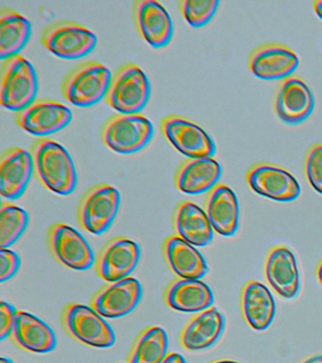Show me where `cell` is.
<instances>
[{"label": "cell", "instance_id": "cell-1", "mask_svg": "<svg viewBox=\"0 0 322 363\" xmlns=\"http://www.w3.org/2000/svg\"><path fill=\"white\" fill-rule=\"evenodd\" d=\"M38 180L50 191L61 196L74 192L77 170L66 147L50 138L35 139L30 149Z\"/></svg>", "mask_w": 322, "mask_h": 363}, {"label": "cell", "instance_id": "cell-2", "mask_svg": "<svg viewBox=\"0 0 322 363\" xmlns=\"http://www.w3.org/2000/svg\"><path fill=\"white\" fill-rule=\"evenodd\" d=\"M0 85V102L5 109L18 113L38 99V73L22 54L2 61Z\"/></svg>", "mask_w": 322, "mask_h": 363}, {"label": "cell", "instance_id": "cell-3", "mask_svg": "<svg viewBox=\"0 0 322 363\" xmlns=\"http://www.w3.org/2000/svg\"><path fill=\"white\" fill-rule=\"evenodd\" d=\"M151 96V82L145 71L129 62L113 74L104 101L118 113H138L145 109Z\"/></svg>", "mask_w": 322, "mask_h": 363}, {"label": "cell", "instance_id": "cell-4", "mask_svg": "<svg viewBox=\"0 0 322 363\" xmlns=\"http://www.w3.org/2000/svg\"><path fill=\"white\" fill-rule=\"evenodd\" d=\"M112 77L111 70L103 62L96 60L81 62L64 77L62 95L75 106H93L105 99Z\"/></svg>", "mask_w": 322, "mask_h": 363}, {"label": "cell", "instance_id": "cell-5", "mask_svg": "<svg viewBox=\"0 0 322 363\" xmlns=\"http://www.w3.org/2000/svg\"><path fill=\"white\" fill-rule=\"evenodd\" d=\"M154 135V124L141 113L110 116L100 130L103 143L120 155L140 152L148 146Z\"/></svg>", "mask_w": 322, "mask_h": 363}, {"label": "cell", "instance_id": "cell-6", "mask_svg": "<svg viewBox=\"0 0 322 363\" xmlns=\"http://www.w3.org/2000/svg\"><path fill=\"white\" fill-rule=\"evenodd\" d=\"M41 43L45 48L59 58L77 60L84 58L95 50L98 36L80 23L61 20L44 28Z\"/></svg>", "mask_w": 322, "mask_h": 363}, {"label": "cell", "instance_id": "cell-7", "mask_svg": "<svg viewBox=\"0 0 322 363\" xmlns=\"http://www.w3.org/2000/svg\"><path fill=\"white\" fill-rule=\"evenodd\" d=\"M120 203L121 195L117 187L96 184L81 199L77 212L79 223L93 235L103 234L114 223Z\"/></svg>", "mask_w": 322, "mask_h": 363}, {"label": "cell", "instance_id": "cell-8", "mask_svg": "<svg viewBox=\"0 0 322 363\" xmlns=\"http://www.w3.org/2000/svg\"><path fill=\"white\" fill-rule=\"evenodd\" d=\"M161 133L180 155L188 158L214 157L216 143L202 126L180 115H168L161 121Z\"/></svg>", "mask_w": 322, "mask_h": 363}, {"label": "cell", "instance_id": "cell-9", "mask_svg": "<svg viewBox=\"0 0 322 363\" xmlns=\"http://www.w3.org/2000/svg\"><path fill=\"white\" fill-rule=\"evenodd\" d=\"M62 320L67 333L84 345L95 348H109L115 345L114 330L92 306L69 303L64 309Z\"/></svg>", "mask_w": 322, "mask_h": 363}, {"label": "cell", "instance_id": "cell-10", "mask_svg": "<svg viewBox=\"0 0 322 363\" xmlns=\"http://www.w3.org/2000/svg\"><path fill=\"white\" fill-rule=\"evenodd\" d=\"M72 111L61 102L38 98L25 109L15 113V122L21 129L38 138H47L71 123Z\"/></svg>", "mask_w": 322, "mask_h": 363}, {"label": "cell", "instance_id": "cell-11", "mask_svg": "<svg viewBox=\"0 0 322 363\" xmlns=\"http://www.w3.org/2000/svg\"><path fill=\"white\" fill-rule=\"evenodd\" d=\"M247 182L257 194L270 200L289 203L301 193V186L284 167L270 163H258L247 173Z\"/></svg>", "mask_w": 322, "mask_h": 363}, {"label": "cell", "instance_id": "cell-12", "mask_svg": "<svg viewBox=\"0 0 322 363\" xmlns=\"http://www.w3.org/2000/svg\"><path fill=\"white\" fill-rule=\"evenodd\" d=\"M47 240L52 255L67 268L86 271L95 262L94 252L86 238L69 224H53Z\"/></svg>", "mask_w": 322, "mask_h": 363}, {"label": "cell", "instance_id": "cell-13", "mask_svg": "<svg viewBox=\"0 0 322 363\" xmlns=\"http://www.w3.org/2000/svg\"><path fill=\"white\" fill-rule=\"evenodd\" d=\"M132 16L141 38L151 48L168 47L174 35L171 14L156 0H137L132 4Z\"/></svg>", "mask_w": 322, "mask_h": 363}, {"label": "cell", "instance_id": "cell-14", "mask_svg": "<svg viewBox=\"0 0 322 363\" xmlns=\"http://www.w3.org/2000/svg\"><path fill=\"white\" fill-rule=\"evenodd\" d=\"M141 257V249L137 241L126 237L113 238L101 249L96 262L98 277L106 282H117L137 268Z\"/></svg>", "mask_w": 322, "mask_h": 363}, {"label": "cell", "instance_id": "cell-15", "mask_svg": "<svg viewBox=\"0 0 322 363\" xmlns=\"http://www.w3.org/2000/svg\"><path fill=\"white\" fill-rule=\"evenodd\" d=\"M276 115L288 125L306 121L315 109V96L306 82L299 76L282 79L274 101Z\"/></svg>", "mask_w": 322, "mask_h": 363}, {"label": "cell", "instance_id": "cell-16", "mask_svg": "<svg viewBox=\"0 0 322 363\" xmlns=\"http://www.w3.org/2000/svg\"><path fill=\"white\" fill-rule=\"evenodd\" d=\"M142 295L139 281L129 277L103 286L92 298L91 306L103 318L117 319L134 311Z\"/></svg>", "mask_w": 322, "mask_h": 363}, {"label": "cell", "instance_id": "cell-17", "mask_svg": "<svg viewBox=\"0 0 322 363\" xmlns=\"http://www.w3.org/2000/svg\"><path fill=\"white\" fill-rule=\"evenodd\" d=\"M299 65L297 53L287 45L265 44L251 52L248 68L257 78L262 79H284L292 76Z\"/></svg>", "mask_w": 322, "mask_h": 363}, {"label": "cell", "instance_id": "cell-18", "mask_svg": "<svg viewBox=\"0 0 322 363\" xmlns=\"http://www.w3.org/2000/svg\"><path fill=\"white\" fill-rule=\"evenodd\" d=\"M35 174L33 156L21 147L5 150L0 158V193L8 200H16L26 191Z\"/></svg>", "mask_w": 322, "mask_h": 363}, {"label": "cell", "instance_id": "cell-19", "mask_svg": "<svg viewBox=\"0 0 322 363\" xmlns=\"http://www.w3.org/2000/svg\"><path fill=\"white\" fill-rule=\"evenodd\" d=\"M222 167L214 157L188 158L175 172L174 184L180 192L199 195L219 184Z\"/></svg>", "mask_w": 322, "mask_h": 363}, {"label": "cell", "instance_id": "cell-20", "mask_svg": "<svg viewBox=\"0 0 322 363\" xmlns=\"http://www.w3.org/2000/svg\"><path fill=\"white\" fill-rule=\"evenodd\" d=\"M205 211L214 231L223 237H233L239 225V203L234 190L219 184L208 192Z\"/></svg>", "mask_w": 322, "mask_h": 363}, {"label": "cell", "instance_id": "cell-21", "mask_svg": "<svg viewBox=\"0 0 322 363\" xmlns=\"http://www.w3.org/2000/svg\"><path fill=\"white\" fill-rule=\"evenodd\" d=\"M265 269L268 283L277 294L287 299L297 296L301 280L295 255L290 249L280 246L271 250Z\"/></svg>", "mask_w": 322, "mask_h": 363}, {"label": "cell", "instance_id": "cell-22", "mask_svg": "<svg viewBox=\"0 0 322 363\" xmlns=\"http://www.w3.org/2000/svg\"><path fill=\"white\" fill-rule=\"evenodd\" d=\"M10 337L19 347L33 353H49L57 345L54 331L35 315L23 311L16 312Z\"/></svg>", "mask_w": 322, "mask_h": 363}, {"label": "cell", "instance_id": "cell-23", "mask_svg": "<svg viewBox=\"0 0 322 363\" xmlns=\"http://www.w3.org/2000/svg\"><path fill=\"white\" fill-rule=\"evenodd\" d=\"M173 227L178 237L191 245L205 247L213 241L214 231L205 210L191 201L176 206L173 213Z\"/></svg>", "mask_w": 322, "mask_h": 363}, {"label": "cell", "instance_id": "cell-24", "mask_svg": "<svg viewBox=\"0 0 322 363\" xmlns=\"http://www.w3.org/2000/svg\"><path fill=\"white\" fill-rule=\"evenodd\" d=\"M163 255L169 268L182 279L200 280L209 271L199 251L178 235H171L163 242Z\"/></svg>", "mask_w": 322, "mask_h": 363}, {"label": "cell", "instance_id": "cell-25", "mask_svg": "<svg viewBox=\"0 0 322 363\" xmlns=\"http://www.w3.org/2000/svg\"><path fill=\"white\" fill-rule=\"evenodd\" d=\"M225 325V318L219 309H206L195 316L183 328L180 342L189 351L210 348L222 337Z\"/></svg>", "mask_w": 322, "mask_h": 363}, {"label": "cell", "instance_id": "cell-26", "mask_svg": "<svg viewBox=\"0 0 322 363\" xmlns=\"http://www.w3.org/2000/svg\"><path fill=\"white\" fill-rule=\"evenodd\" d=\"M166 305L180 312H200L210 308L214 302L210 286L197 279H179L166 289Z\"/></svg>", "mask_w": 322, "mask_h": 363}, {"label": "cell", "instance_id": "cell-27", "mask_svg": "<svg viewBox=\"0 0 322 363\" xmlns=\"http://www.w3.org/2000/svg\"><path fill=\"white\" fill-rule=\"evenodd\" d=\"M242 309L251 328L258 331L265 330L275 317V300L267 286L257 281H251L243 291Z\"/></svg>", "mask_w": 322, "mask_h": 363}, {"label": "cell", "instance_id": "cell-28", "mask_svg": "<svg viewBox=\"0 0 322 363\" xmlns=\"http://www.w3.org/2000/svg\"><path fill=\"white\" fill-rule=\"evenodd\" d=\"M32 23L12 8L0 9V58L21 54L32 36Z\"/></svg>", "mask_w": 322, "mask_h": 363}, {"label": "cell", "instance_id": "cell-29", "mask_svg": "<svg viewBox=\"0 0 322 363\" xmlns=\"http://www.w3.org/2000/svg\"><path fill=\"white\" fill-rule=\"evenodd\" d=\"M168 350V336L165 329L149 326L135 340L128 363H162Z\"/></svg>", "mask_w": 322, "mask_h": 363}, {"label": "cell", "instance_id": "cell-30", "mask_svg": "<svg viewBox=\"0 0 322 363\" xmlns=\"http://www.w3.org/2000/svg\"><path fill=\"white\" fill-rule=\"evenodd\" d=\"M30 217L26 210L16 204L2 203L0 208V248H9L29 225Z\"/></svg>", "mask_w": 322, "mask_h": 363}, {"label": "cell", "instance_id": "cell-31", "mask_svg": "<svg viewBox=\"0 0 322 363\" xmlns=\"http://www.w3.org/2000/svg\"><path fill=\"white\" fill-rule=\"evenodd\" d=\"M219 4V0H180L179 9L191 27L202 28L213 19Z\"/></svg>", "mask_w": 322, "mask_h": 363}, {"label": "cell", "instance_id": "cell-32", "mask_svg": "<svg viewBox=\"0 0 322 363\" xmlns=\"http://www.w3.org/2000/svg\"><path fill=\"white\" fill-rule=\"evenodd\" d=\"M304 172L311 186L322 195V144L308 150L304 160Z\"/></svg>", "mask_w": 322, "mask_h": 363}, {"label": "cell", "instance_id": "cell-33", "mask_svg": "<svg viewBox=\"0 0 322 363\" xmlns=\"http://www.w3.org/2000/svg\"><path fill=\"white\" fill-rule=\"evenodd\" d=\"M21 266V259L16 252L9 248L0 249V282L15 277Z\"/></svg>", "mask_w": 322, "mask_h": 363}, {"label": "cell", "instance_id": "cell-34", "mask_svg": "<svg viewBox=\"0 0 322 363\" xmlns=\"http://www.w3.org/2000/svg\"><path fill=\"white\" fill-rule=\"evenodd\" d=\"M16 308L10 303L0 302V340H4L12 334L16 322Z\"/></svg>", "mask_w": 322, "mask_h": 363}, {"label": "cell", "instance_id": "cell-35", "mask_svg": "<svg viewBox=\"0 0 322 363\" xmlns=\"http://www.w3.org/2000/svg\"><path fill=\"white\" fill-rule=\"evenodd\" d=\"M162 363H186L185 357L179 353H169Z\"/></svg>", "mask_w": 322, "mask_h": 363}, {"label": "cell", "instance_id": "cell-36", "mask_svg": "<svg viewBox=\"0 0 322 363\" xmlns=\"http://www.w3.org/2000/svg\"><path fill=\"white\" fill-rule=\"evenodd\" d=\"M314 10H315L316 16L322 20V0L314 2Z\"/></svg>", "mask_w": 322, "mask_h": 363}, {"label": "cell", "instance_id": "cell-37", "mask_svg": "<svg viewBox=\"0 0 322 363\" xmlns=\"http://www.w3.org/2000/svg\"><path fill=\"white\" fill-rule=\"evenodd\" d=\"M304 363H322V356H316L305 360Z\"/></svg>", "mask_w": 322, "mask_h": 363}, {"label": "cell", "instance_id": "cell-38", "mask_svg": "<svg viewBox=\"0 0 322 363\" xmlns=\"http://www.w3.org/2000/svg\"><path fill=\"white\" fill-rule=\"evenodd\" d=\"M318 278L319 283L322 285V261L321 263L319 264L318 269Z\"/></svg>", "mask_w": 322, "mask_h": 363}, {"label": "cell", "instance_id": "cell-39", "mask_svg": "<svg viewBox=\"0 0 322 363\" xmlns=\"http://www.w3.org/2000/svg\"><path fill=\"white\" fill-rule=\"evenodd\" d=\"M0 363H13V362L9 357H2L1 359H0Z\"/></svg>", "mask_w": 322, "mask_h": 363}, {"label": "cell", "instance_id": "cell-40", "mask_svg": "<svg viewBox=\"0 0 322 363\" xmlns=\"http://www.w3.org/2000/svg\"><path fill=\"white\" fill-rule=\"evenodd\" d=\"M213 363H238L236 362H233V360H219V362H213Z\"/></svg>", "mask_w": 322, "mask_h": 363}, {"label": "cell", "instance_id": "cell-41", "mask_svg": "<svg viewBox=\"0 0 322 363\" xmlns=\"http://www.w3.org/2000/svg\"><path fill=\"white\" fill-rule=\"evenodd\" d=\"M117 363H124V362H117Z\"/></svg>", "mask_w": 322, "mask_h": 363}]
</instances>
